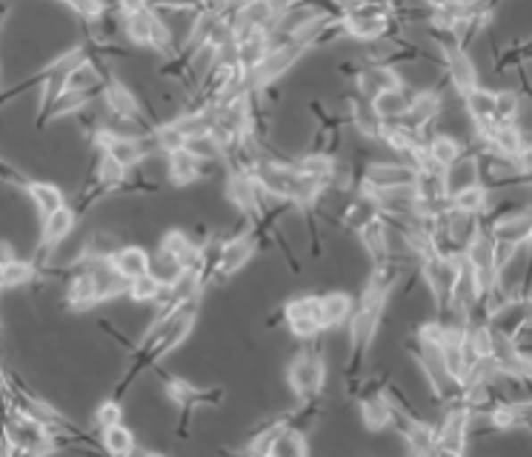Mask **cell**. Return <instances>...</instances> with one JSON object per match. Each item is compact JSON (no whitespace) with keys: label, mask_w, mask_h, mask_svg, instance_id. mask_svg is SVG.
I'll use <instances>...</instances> for the list:
<instances>
[{"label":"cell","mask_w":532,"mask_h":457,"mask_svg":"<svg viewBox=\"0 0 532 457\" xmlns=\"http://www.w3.org/2000/svg\"><path fill=\"white\" fill-rule=\"evenodd\" d=\"M123 29H126V37H129L135 46L155 49L166 57L175 52L170 26L161 21V14L155 9H141V12L123 14Z\"/></svg>","instance_id":"5"},{"label":"cell","mask_w":532,"mask_h":457,"mask_svg":"<svg viewBox=\"0 0 532 457\" xmlns=\"http://www.w3.org/2000/svg\"><path fill=\"white\" fill-rule=\"evenodd\" d=\"M436 40H438V52H441L444 78L453 86V92L458 97H464L470 89L478 86V69H475L470 52L455 40V35H441Z\"/></svg>","instance_id":"4"},{"label":"cell","mask_w":532,"mask_h":457,"mask_svg":"<svg viewBox=\"0 0 532 457\" xmlns=\"http://www.w3.org/2000/svg\"><path fill=\"white\" fill-rule=\"evenodd\" d=\"M475 414L461 403L455 397V403L444 411V420L436 428V440H438V452L441 454H453L461 457L470 446V428H472Z\"/></svg>","instance_id":"7"},{"label":"cell","mask_w":532,"mask_h":457,"mask_svg":"<svg viewBox=\"0 0 532 457\" xmlns=\"http://www.w3.org/2000/svg\"><path fill=\"white\" fill-rule=\"evenodd\" d=\"M0 392H6V375H4V369H0Z\"/></svg>","instance_id":"46"},{"label":"cell","mask_w":532,"mask_h":457,"mask_svg":"<svg viewBox=\"0 0 532 457\" xmlns=\"http://www.w3.org/2000/svg\"><path fill=\"white\" fill-rule=\"evenodd\" d=\"M187 152H192L198 161L204 163H218V161H227V149H223V143L212 135V132H204V135H192L187 137Z\"/></svg>","instance_id":"31"},{"label":"cell","mask_w":532,"mask_h":457,"mask_svg":"<svg viewBox=\"0 0 532 457\" xmlns=\"http://www.w3.org/2000/svg\"><path fill=\"white\" fill-rule=\"evenodd\" d=\"M227 200L244 214L246 220L261 223L266 218V206H263V189L258 180L241 169H229V180H227Z\"/></svg>","instance_id":"8"},{"label":"cell","mask_w":532,"mask_h":457,"mask_svg":"<svg viewBox=\"0 0 532 457\" xmlns=\"http://www.w3.org/2000/svg\"><path fill=\"white\" fill-rule=\"evenodd\" d=\"M349 123L355 126V132L367 140H378L381 143V132H384V120L378 118L375 109L370 100H363L361 95H353L349 97V112H346Z\"/></svg>","instance_id":"20"},{"label":"cell","mask_w":532,"mask_h":457,"mask_svg":"<svg viewBox=\"0 0 532 457\" xmlns=\"http://www.w3.org/2000/svg\"><path fill=\"white\" fill-rule=\"evenodd\" d=\"M415 89H410L407 83H401L398 89H389V92H381L375 100H372V109L375 114L381 118L384 123L389 120H401L403 114L410 109V100H412Z\"/></svg>","instance_id":"23"},{"label":"cell","mask_w":532,"mask_h":457,"mask_svg":"<svg viewBox=\"0 0 532 457\" xmlns=\"http://www.w3.org/2000/svg\"><path fill=\"white\" fill-rule=\"evenodd\" d=\"M489 204H493V189H486L481 180L464 186V189H455L450 195V206L455 212L472 214V218H481V214L489 209Z\"/></svg>","instance_id":"22"},{"label":"cell","mask_w":532,"mask_h":457,"mask_svg":"<svg viewBox=\"0 0 532 457\" xmlns=\"http://www.w3.org/2000/svg\"><path fill=\"white\" fill-rule=\"evenodd\" d=\"M95 140H97V146H101V152L115 157L123 169L141 166L149 157L141 135H118V132H112V129H101Z\"/></svg>","instance_id":"11"},{"label":"cell","mask_w":532,"mask_h":457,"mask_svg":"<svg viewBox=\"0 0 532 457\" xmlns=\"http://www.w3.org/2000/svg\"><path fill=\"white\" fill-rule=\"evenodd\" d=\"M104 106L115 120L123 123H137L144 129V135L152 132V123H146L144 118V109L137 104V97L132 95V89L118 78H109L104 80Z\"/></svg>","instance_id":"10"},{"label":"cell","mask_w":532,"mask_h":457,"mask_svg":"<svg viewBox=\"0 0 532 457\" xmlns=\"http://www.w3.org/2000/svg\"><path fill=\"white\" fill-rule=\"evenodd\" d=\"M515 166L524 178H532V140H527L521 146V152L515 154Z\"/></svg>","instance_id":"42"},{"label":"cell","mask_w":532,"mask_h":457,"mask_svg":"<svg viewBox=\"0 0 532 457\" xmlns=\"http://www.w3.org/2000/svg\"><path fill=\"white\" fill-rule=\"evenodd\" d=\"M470 152V146L464 140H458L450 132H432L427 140V157H429V166L432 169H441L446 171L458 157H464Z\"/></svg>","instance_id":"18"},{"label":"cell","mask_w":532,"mask_h":457,"mask_svg":"<svg viewBox=\"0 0 532 457\" xmlns=\"http://www.w3.org/2000/svg\"><path fill=\"white\" fill-rule=\"evenodd\" d=\"M121 418H123V411H121V406H118V400H106V403H101V406H97V411H95L97 428L115 426V423H121Z\"/></svg>","instance_id":"40"},{"label":"cell","mask_w":532,"mask_h":457,"mask_svg":"<svg viewBox=\"0 0 532 457\" xmlns=\"http://www.w3.org/2000/svg\"><path fill=\"white\" fill-rule=\"evenodd\" d=\"M292 169L298 171L303 178H312V180H320L329 186V178H332V169H335V157L332 154H320V152H306L301 157L292 161Z\"/></svg>","instance_id":"29"},{"label":"cell","mask_w":532,"mask_h":457,"mask_svg":"<svg viewBox=\"0 0 532 457\" xmlns=\"http://www.w3.org/2000/svg\"><path fill=\"white\" fill-rule=\"evenodd\" d=\"M161 254L166 257H172V261L178 266H201V246L192 240L189 232H184V228H170L163 237H161V246H158Z\"/></svg>","instance_id":"17"},{"label":"cell","mask_w":532,"mask_h":457,"mask_svg":"<svg viewBox=\"0 0 532 457\" xmlns=\"http://www.w3.org/2000/svg\"><path fill=\"white\" fill-rule=\"evenodd\" d=\"M421 4L432 12V9H444L446 4H450V0H421Z\"/></svg>","instance_id":"45"},{"label":"cell","mask_w":532,"mask_h":457,"mask_svg":"<svg viewBox=\"0 0 532 457\" xmlns=\"http://www.w3.org/2000/svg\"><path fill=\"white\" fill-rule=\"evenodd\" d=\"M444 106H446V97L444 92L438 89H415L412 100H410V109L403 114V120L412 123L415 129H424L429 132L436 120L444 114Z\"/></svg>","instance_id":"15"},{"label":"cell","mask_w":532,"mask_h":457,"mask_svg":"<svg viewBox=\"0 0 532 457\" xmlns=\"http://www.w3.org/2000/svg\"><path fill=\"white\" fill-rule=\"evenodd\" d=\"M358 411H361L363 426H367V432H384V428L392 426V418H395V406H392V400L387 397V389H378V386L361 389Z\"/></svg>","instance_id":"13"},{"label":"cell","mask_w":532,"mask_h":457,"mask_svg":"<svg viewBox=\"0 0 532 457\" xmlns=\"http://www.w3.org/2000/svg\"><path fill=\"white\" fill-rule=\"evenodd\" d=\"M521 106H524V97L521 92L515 89H501L495 92V114H493V123H518L521 120Z\"/></svg>","instance_id":"32"},{"label":"cell","mask_w":532,"mask_h":457,"mask_svg":"<svg viewBox=\"0 0 532 457\" xmlns=\"http://www.w3.org/2000/svg\"><path fill=\"white\" fill-rule=\"evenodd\" d=\"M464 261L470 263L475 280H478L481 295H486L489 289H495L501 283V269L495 261V237L489 235V228L484 223H478V228H475L472 237L467 240Z\"/></svg>","instance_id":"3"},{"label":"cell","mask_w":532,"mask_h":457,"mask_svg":"<svg viewBox=\"0 0 532 457\" xmlns=\"http://www.w3.org/2000/svg\"><path fill=\"white\" fill-rule=\"evenodd\" d=\"M444 180H446V189H450V195L455 189H464V186L470 183H478V157H475V152L470 149L464 157H458V161L444 171Z\"/></svg>","instance_id":"30"},{"label":"cell","mask_w":532,"mask_h":457,"mask_svg":"<svg viewBox=\"0 0 532 457\" xmlns=\"http://www.w3.org/2000/svg\"><path fill=\"white\" fill-rule=\"evenodd\" d=\"M112 266H115L118 275H123L126 280H135L152 271V254L144 246H121L115 254H112Z\"/></svg>","instance_id":"25"},{"label":"cell","mask_w":532,"mask_h":457,"mask_svg":"<svg viewBox=\"0 0 532 457\" xmlns=\"http://www.w3.org/2000/svg\"><path fill=\"white\" fill-rule=\"evenodd\" d=\"M9 261H15V252H12L6 240H0V266H6Z\"/></svg>","instance_id":"44"},{"label":"cell","mask_w":532,"mask_h":457,"mask_svg":"<svg viewBox=\"0 0 532 457\" xmlns=\"http://www.w3.org/2000/svg\"><path fill=\"white\" fill-rule=\"evenodd\" d=\"M461 100H464V112H467L470 126H472V137L486 135L489 129L495 126V123H493V114H495V92L478 83L475 89H470Z\"/></svg>","instance_id":"14"},{"label":"cell","mask_w":532,"mask_h":457,"mask_svg":"<svg viewBox=\"0 0 532 457\" xmlns=\"http://www.w3.org/2000/svg\"><path fill=\"white\" fill-rule=\"evenodd\" d=\"M355 95H361L363 100H372L381 95V92H389V89H398L403 83L398 66H389V63H363L361 71L355 75Z\"/></svg>","instance_id":"12"},{"label":"cell","mask_w":532,"mask_h":457,"mask_svg":"<svg viewBox=\"0 0 532 457\" xmlns=\"http://www.w3.org/2000/svg\"><path fill=\"white\" fill-rule=\"evenodd\" d=\"M206 166H212V163L198 161V157H195L192 152H187V149H178V152L166 154V175H170V180L175 186L198 183L206 175Z\"/></svg>","instance_id":"19"},{"label":"cell","mask_w":532,"mask_h":457,"mask_svg":"<svg viewBox=\"0 0 532 457\" xmlns=\"http://www.w3.org/2000/svg\"><path fill=\"white\" fill-rule=\"evenodd\" d=\"M512 414H515V423L518 428H529L532 426V397L527 400H507Z\"/></svg>","instance_id":"41"},{"label":"cell","mask_w":532,"mask_h":457,"mask_svg":"<svg viewBox=\"0 0 532 457\" xmlns=\"http://www.w3.org/2000/svg\"><path fill=\"white\" fill-rule=\"evenodd\" d=\"M306 452H310V443L301 426H284L266 446V457H303Z\"/></svg>","instance_id":"26"},{"label":"cell","mask_w":532,"mask_h":457,"mask_svg":"<svg viewBox=\"0 0 532 457\" xmlns=\"http://www.w3.org/2000/svg\"><path fill=\"white\" fill-rule=\"evenodd\" d=\"M306 52H310V49H306L303 43H298V40H287V43H278V46H270V52H266L263 61L246 75L249 89L258 92V89H266V86H275L278 80L287 75V71H292L298 66V61Z\"/></svg>","instance_id":"1"},{"label":"cell","mask_w":532,"mask_h":457,"mask_svg":"<svg viewBox=\"0 0 532 457\" xmlns=\"http://www.w3.org/2000/svg\"><path fill=\"white\" fill-rule=\"evenodd\" d=\"M287 383L298 400H318L327 383V363L318 349H303L289 361Z\"/></svg>","instance_id":"2"},{"label":"cell","mask_w":532,"mask_h":457,"mask_svg":"<svg viewBox=\"0 0 532 457\" xmlns=\"http://www.w3.org/2000/svg\"><path fill=\"white\" fill-rule=\"evenodd\" d=\"M75 228V212L63 206L58 212H52L49 218H44V232H40V254H49V249L61 246V240H66Z\"/></svg>","instance_id":"21"},{"label":"cell","mask_w":532,"mask_h":457,"mask_svg":"<svg viewBox=\"0 0 532 457\" xmlns=\"http://www.w3.org/2000/svg\"><path fill=\"white\" fill-rule=\"evenodd\" d=\"M66 303H69V309H75V312H87L95 303H101V297H97V286H95V275H92L89 266H83L78 275L72 278V283H69Z\"/></svg>","instance_id":"24"},{"label":"cell","mask_w":532,"mask_h":457,"mask_svg":"<svg viewBox=\"0 0 532 457\" xmlns=\"http://www.w3.org/2000/svg\"><path fill=\"white\" fill-rule=\"evenodd\" d=\"M418 180V169L412 163H384V161H372L363 166L358 175V192L361 195H381L389 189H401V186H415Z\"/></svg>","instance_id":"6"},{"label":"cell","mask_w":532,"mask_h":457,"mask_svg":"<svg viewBox=\"0 0 532 457\" xmlns=\"http://www.w3.org/2000/svg\"><path fill=\"white\" fill-rule=\"evenodd\" d=\"M318 300H320V323H324V328L346 323L355 312V300L349 292H327Z\"/></svg>","instance_id":"27"},{"label":"cell","mask_w":532,"mask_h":457,"mask_svg":"<svg viewBox=\"0 0 532 457\" xmlns=\"http://www.w3.org/2000/svg\"><path fill=\"white\" fill-rule=\"evenodd\" d=\"M101 440H104V449L115 457H126L135 452V435H132V428H126L123 423L101 428Z\"/></svg>","instance_id":"33"},{"label":"cell","mask_w":532,"mask_h":457,"mask_svg":"<svg viewBox=\"0 0 532 457\" xmlns=\"http://www.w3.org/2000/svg\"><path fill=\"white\" fill-rule=\"evenodd\" d=\"M87 104H89V92L63 89L61 97L49 106V112L44 114V118H63V114H78Z\"/></svg>","instance_id":"38"},{"label":"cell","mask_w":532,"mask_h":457,"mask_svg":"<svg viewBox=\"0 0 532 457\" xmlns=\"http://www.w3.org/2000/svg\"><path fill=\"white\" fill-rule=\"evenodd\" d=\"M355 235L372 263H384L392 257V228L384 214H378V218H372L370 223H363Z\"/></svg>","instance_id":"16"},{"label":"cell","mask_w":532,"mask_h":457,"mask_svg":"<svg viewBox=\"0 0 532 457\" xmlns=\"http://www.w3.org/2000/svg\"><path fill=\"white\" fill-rule=\"evenodd\" d=\"M126 295H129L135 303H155V300L163 295V283L152 275V271H146V275L129 280V289H126Z\"/></svg>","instance_id":"36"},{"label":"cell","mask_w":532,"mask_h":457,"mask_svg":"<svg viewBox=\"0 0 532 457\" xmlns=\"http://www.w3.org/2000/svg\"><path fill=\"white\" fill-rule=\"evenodd\" d=\"M284 320H287L289 335L295 340H315L324 332V323H320V300L315 295L292 297L284 306Z\"/></svg>","instance_id":"9"},{"label":"cell","mask_w":532,"mask_h":457,"mask_svg":"<svg viewBox=\"0 0 532 457\" xmlns=\"http://www.w3.org/2000/svg\"><path fill=\"white\" fill-rule=\"evenodd\" d=\"M26 192H29V197L35 200V206H37L40 214H44V218H49L52 212H58V209L66 206V197H63V192H61L54 183H46V180H26Z\"/></svg>","instance_id":"28"},{"label":"cell","mask_w":532,"mask_h":457,"mask_svg":"<svg viewBox=\"0 0 532 457\" xmlns=\"http://www.w3.org/2000/svg\"><path fill=\"white\" fill-rule=\"evenodd\" d=\"M104 75L101 71L95 69V63L92 61H83L69 71V78H66V89H75V92H92V89H97V86H104Z\"/></svg>","instance_id":"34"},{"label":"cell","mask_w":532,"mask_h":457,"mask_svg":"<svg viewBox=\"0 0 532 457\" xmlns=\"http://www.w3.org/2000/svg\"><path fill=\"white\" fill-rule=\"evenodd\" d=\"M126 171L129 169H123L112 154L101 152V157H97V183H101V189H106V192L121 189L126 183Z\"/></svg>","instance_id":"35"},{"label":"cell","mask_w":532,"mask_h":457,"mask_svg":"<svg viewBox=\"0 0 532 457\" xmlns=\"http://www.w3.org/2000/svg\"><path fill=\"white\" fill-rule=\"evenodd\" d=\"M118 6H121L123 14H132V12L149 9V0H118Z\"/></svg>","instance_id":"43"},{"label":"cell","mask_w":532,"mask_h":457,"mask_svg":"<svg viewBox=\"0 0 532 457\" xmlns=\"http://www.w3.org/2000/svg\"><path fill=\"white\" fill-rule=\"evenodd\" d=\"M69 9H75L83 21H101L106 14L104 0H63Z\"/></svg>","instance_id":"39"},{"label":"cell","mask_w":532,"mask_h":457,"mask_svg":"<svg viewBox=\"0 0 532 457\" xmlns=\"http://www.w3.org/2000/svg\"><path fill=\"white\" fill-rule=\"evenodd\" d=\"M37 275L35 266L32 263H26V261H9L6 266H0V289H15V286H23V283H29L32 278Z\"/></svg>","instance_id":"37"}]
</instances>
